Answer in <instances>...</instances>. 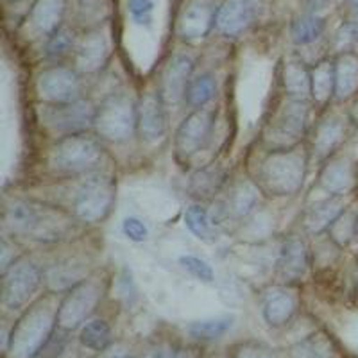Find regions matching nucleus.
Listing matches in <instances>:
<instances>
[{
    "mask_svg": "<svg viewBox=\"0 0 358 358\" xmlns=\"http://www.w3.org/2000/svg\"><path fill=\"white\" fill-rule=\"evenodd\" d=\"M73 4V13H76V18L81 25H88V27H94V25L102 24V20L108 17L110 13V4L108 0H72Z\"/></svg>",
    "mask_w": 358,
    "mask_h": 358,
    "instance_id": "c9c22d12",
    "label": "nucleus"
},
{
    "mask_svg": "<svg viewBox=\"0 0 358 358\" xmlns=\"http://www.w3.org/2000/svg\"><path fill=\"white\" fill-rule=\"evenodd\" d=\"M73 45H76L73 31H70L69 27L57 29L56 33L47 41V57H50V59H62L73 49Z\"/></svg>",
    "mask_w": 358,
    "mask_h": 358,
    "instance_id": "4c0bfd02",
    "label": "nucleus"
},
{
    "mask_svg": "<svg viewBox=\"0 0 358 358\" xmlns=\"http://www.w3.org/2000/svg\"><path fill=\"white\" fill-rule=\"evenodd\" d=\"M297 310V296L294 290L287 287H276L268 290L264 299V319L268 326L281 328L292 321L294 313Z\"/></svg>",
    "mask_w": 358,
    "mask_h": 358,
    "instance_id": "4be33fe9",
    "label": "nucleus"
},
{
    "mask_svg": "<svg viewBox=\"0 0 358 358\" xmlns=\"http://www.w3.org/2000/svg\"><path fill=\"white\" fill-rule=\"evenodd\" d=\"M43 271L34 262L22 257L2 273V305L11 312L22 310L43 283Z\"/></svg>",
    "mask_w": 358,
    "mask_h": 358,
    "instance_id": "9d476101",
    "label": "nucleus"
},
{
    "mask_svg": "<svg viewBox=\"0 0 358 358\" xmlns=\"http://www.w3.org/2000/svg\"><path fill=\"white\" fill-rule=\"evenodd\" d=\"M257 11V0H226L217 9L215 25L224 36H236L252 24Z\"/></svg>",
    "mask_w": 358,
    "mask_h": 358,
    "instance_id": "f3484780",
    "label": "nucleus"
},
{
    "mask_svg": "<svg viewBox=\"0 0 358 358\" xmlns=\"http://www.w3.org/2000/svg\"><path fill=\"white\" fill-rule=\"evenodd\" d=\"M326 29V20L319 15H305L294 20L290 34H292L294 43L308 45L322 36Z\"/></svg>",
    "mask_w": 358,
    "mask_h": 358,
    "instance_id": "f704fd0d",
    "label": "nucleus"
},
{
    "mask_svg": "<svg viewBox=\"0 0 358 358\" xmlns=\"http://www.w3.org/2000/svg\"><path fill=\"white\" fill-rule=\"evenodd\" d=\"M350 134V120L342 115H328L315 126L312 136V155L319 159H330Z\"/></svg>",
    "mask_w": 358,
    "mask_h": 358,
    "instance_id": "2eb2a0df",
    "label": "nucleus"
},
{
    "mask_svg": "<svg viewBox=\"0 0 358 358\" xmlns=\"http://www.w3.org/2000/svg\"><path fill=\"white\" fill-rule=\"evenodd\" d=\"M308 158L297 147L268 151L258 165V185L271 196H294L301 190Z\"/></svg>",
    "mask_w": 358,
    "mask_h": 358,
    "instance_id": "7ed1b4c3",
    "label": "nucleus"
},
{
    "mask_svg": "<svg viewBox=\"0 0 358 358\" xmlns=\"http://www.w3.org/2000/svg\"><path fill=\"white\" fill-rule=\"evenodd\" d=\"M217 11L210 0H188L178 20V34L185 41L203 40L215 25Z\"/></svg>",
    "mask_w": 358,
    "mask_h": 358,
    "instance_id": "ddd939ff",
    "label": "nucleus"
},
{
    "mask_svg": "<svg viewBox=\"0 0 358 358\" xmlns=\"http://www.w3.org/2000/svg\"><path fill=\"white\" fill-rule=\"evenodd\" d=\"M258 203V187L252 181L242 179L229 190L224 201V215L231 219H245Z\"/></svg>",
    "mask_w": 358,
    "mask_h": 358,
    "instance_id": "a878e982",
    "label": "nucleus"
},
{
    "mask_svg": "<svg viewBox=\"0 0 358 358\" xmlns=\"http://www.w3.org/2000/svg\"><path fill=\"white\" fill-rule=\"evenodd\" d=\"M124 358H138V357H131V355H127V357H124Z\"/></svg>",
    "mask_w": 358,
    "mask_h": 358,
    "instance_id": "8fccbe9b",
    "label": "nucleus"
},
{
    "mask_svg": "<svg viewBox=\"0 0 358 358\" xmlns=\"http://www.w3.org/2000/svg\"><path fill=\"white\" fill-rule=\"evenodd\" d=\"M233 324H235V317L229 313H224V315H217V317L199 319V321L190 322L187 326V331L192 338L199 342H213L228 334Z\"/></svg>",
    "mask_w": 358,
    "mask_h": 358,
    "instance_id": "c756f323",
    "label": "nucleus"
},
{
    "mask_svg": "<svg viewBox=\"0 0 358 358\" xmlns=\"http://www.w3.org/2000/svg\"><path fill=\"white\" fill-rule=\"evenodd\" d=\"M281 81L285 86V92L292 99L312 97V81H310V69L297 57L287 59L281 72Z\"/></svg>",
    "mask_w": 358,
    "mask_h": 358,
    "instance_id": "cd10ccee",
    "label": "nucleus"
},
{
    "mask_svg": "<svg viewBox=\"0 0 358 358\" xmlns=\"http://www.w3.org/2000/svg\"><path fill=\"white\" fill-rule=\"evenodd\" d=\"M192 72H194V59L190 56L179 54L169 62L162 73V85H159V95L167 106H176L185 101L188 85L192 81Z\"/></svg>",
    "mask_w": 358,
    "mask_h": 358,
    "instance_id": "4468645a",
    "label": "nucleus"
},
{
    "mask_svg": "<svg viewBox=\"0 0 358 358\" xmlns=\"http://www.w3.org/2000/svg\"><path fill=\"white\" fill-rule=\"evenodd\" d=\"M94 131L101 140L126 142L138 131V108L126 94H113L97 106Z\"/></svg>",
    "mask_w": 358,
    "mask_h": 358,
    "instance_id": "423d86ee",
    "label": "nucleus"
},
{
    "mask_svg": "<svg viewBox=\"0 0 358 358\" xmlns=\"http://www.w3.org/2000/svg\"><path fill=\"white\" fill-rule=\"evenodd\" d=\"M358 90V56L355 52L335 57V99L346 101Z\"/></svg>",
    "mask_w": 358,
    "mask_h": 358,
    "instance_id": "bb28decb",
    "label": "nucleus"
},
{
    "mask_svg": "<svg viewBox=\"0 0 358 358\" xmlns=\"http://www.w3.org/2000/svg\"><path fill=\"white\" fill-rule=\"evenodd\" d=\"M118 292L127 305H131L136 299V289H134L133 278H131V273L127 268H124L120 278H118Z\"/></svg>",
    "mask_w": 358,
    "mask_h": 358,
    "instance_id": "37998d69",
    "label": "nucleus"
},
{
    "mask_svg": "<svg viewBox=\"0 0 358 358\" xmlns=\"http://www.w3.org/2000/svg\"><path fill=\"white\" fill-rule=\"evenodd\" d=\"M95 113L97 106H94V102L88 99H79L65 104L43 102L38 110L40 122L43 124L45 129L56 134L57 138L94 129Z\"/></svg>",
    "mask_w": 358,
    "mask_h": 358,
    "instance_id": "6e6552de",
    "label": "nucleus"
},
{
    "mask_svg": "<svg viewBox=\"0 0 358 358\" xmlns=\"http://www.w3.org/2000/svg\"><path fill=\"white\" fill-rule=\"evenodd\" d=\"M4 222L13 235L43 244H56L76 233L79 219L59 206L34 199H17L6 208Z\"/></svg>",
    "mask_w": 358,
    "mask_h": 358,
    "instance_id": "f257e3e1",
    "label": "nucleus"
},
{
    "mask_svg": "<svg viewBox=\"0 0 358 358\" xmlns=\"http://www.w3.org/2000/svg\"><path fill=\"white\" fill-rule=\"evenodd\" d=\"M185 224L192 231V235L199 238L201 242H204V244H213L217 241V226L208 215L206 208H203L201 204H194V206L187 208Z\"/></svg>",
    "mask_w": 358,
    "mask_h": 358,
    "instance_id": "7c9ffc66",
    "label": "nucleus"
},
{
    "mask_svg": "<svg viewBox=\"0 0 358 358\" xmlns=\"http://www.w3.org/2000/svg\"><path fill=\"white\" fill-rule=\"evenodd\" d=\"M110 59V47L104 34L90 31L76 47V70L81 73H97Z\"/></svg>",
    "mask_w": 358,
    "mask_h": 358,
    "instance_id": "6ab92c4d",
    "label": "nucleus"
},
{
    "mask_svg": "<svg viewBox=\"0 0 358 358\" xmlns=\"http://www.w3.org/2000/svg\"><path fill=\"white\" fill-rule=\"evenodd\" d=\"M88 276V265L79 258H66L63 262H57L43 273L45 283H47L50 292H63V290L69 292L72 287L79 285Z\"/></svg>",
    "mask_w": 358,
    "mask_h": 358,
    "instance_id": "412c9836",
    "label": "nucleus"
},
{
    "mask_svg": "<svg viewBox=\"0 0 358 358\" xmlns=\"http://www.w3.org/2000/svg\"><path fill=\"white\" fill-rule=\"evenodd\" d=\"M213 124H215V111L206 108L194 110L188 117H185L176 131V158L179 162H188L194 158L212 136Z\"/></svg>",
    "mask_w": 358,
    "mask_h": 358,
    "instance_id": "9b49d317",
    "label": "nucleus"
},
{
    "mask_svg": "<svg viewBox=\"0 0 358 358\" xmlns=\"http://www.w3.org/2000/svg\"><path fill=\"white\" fill-rule=\"evenodd\" d=\"M346 4H348V8L355 13V15H358V0H346Z\"/></svg>",
    "mask_w": 358,
    "mask_h": 358,
    "instance_id": "de8ad7c7",
    "label": "nucleus"
},
{
    "mask_svg": "<svg viewBox=\"0 0 358 358\" xmlns=\"http://www.w3.org/2000/svg\"><path fill=\"white\" fill-rule=\"evenodd\" d=\"M310 102L289 97L268 120L264 131V143L271 151L294 149L306 134Z\"/></svg>",
    "mask_w": 358,
    "mask_h": 358,
    "instance_id": "39448f33",
    "label": "nucleus"
},
{
    "mask_svg": "<svg viewBox=\"0 0 358 358\" xmlns=\"http://www.w3.org/2000/svg\"><path fill=\"white\" fill-rule=\"evenodd\" d=\"M104 158V149L88 133L70 134L57 138L50 147L49 167L57 176L94 174Z\"/></svg>",
    "mask_w": 358,
    "mask_h": 358,
    "instance_id": "20e7f679",
    "label": "nucleus"
},
{
    "mask_svg": "<svg viewBox=\"0 0 358 358\" xmlns=\"http://www.w3.org/2000/svg\"><path fill=\"white\" fill-rule=\"evenodd\" d=\"M226 178H228L226 169L219 163H212V165H206V167L199 169V171L192 174L188 192H190L194 199H213L226 183Z\"/></svg>",
    "mask_w": 358,
    "mask_h": 358,
    "instance_id": "393cba45",
    "label": "nucleus"
},
{
    "mask_svg": "<svg viewBox=\"0 0 358 358\" xmlns=\"http://www.w3.org/2000/svg\"><path fill=\"white\" fill-rule=\"evenodd\" d=\"M38 94L43 102L49 104H65V102L79 101L83 92L81 79L78 70L66 66H50L38 76Z\"/></svg>",
    "mask_w": 358,
    "mask_h": 358,
    "instance_id": "f8f14e48",
    "label": "nucleus"
},
{
    "mask_svg": "<svg viewBox=\"0 0 358 358\" xmlns=\"http://www.w3.org/2000/svg\"><path fill=\"white\" fill-rule=\"evenodd\" d=\"M104 296V280L90 274L79 285L72 287L57 308V328L62 331H73L86 324L92 313L97 310Z\"/></svg>",
    "mask_w": 358,
    "mask_h": 358,
    "instance_id": "0eeeda50",
    "label": "nucleus"
},
{
    "mask_svg": "<svg viewBox=\"0 0 358 358\" xmlns=\"http://www.w3.org/2000/svg\"><path fill=\"white\" fill-rule=\"evenodd\" d=\"M357 215L358 212L353 210H344L341 215L335 219L328 229V236L337 248H346L355 241V229H357Z\"/></svg>",
    "mask_w": 358,
    "mask_h": 358,
    "instance_id": "e433bc0d",
    "label": "nucleus"
},
{
    "mask_svg": "<svg viewBox=\"0 0 358 358\" xmlns=\"http://www.w3.org/2000/svg\"><path fill=\"white\" fill-rule=\"evenodd\" d=\"M111 328L104 319H92L81 328L79 342L86 350H92L95 353H104L111 346Z\"/></svg>",
    "mask_w": 358,
    "mask_h": 358,
    "instance_id": "2f4dec72",
    "label": "nucleus"
},
{
    "mask_svg": "<svg viewBox=\"0 0 358 358\" xmlns=\"http://www.w3.org/2000/svg\"><path fill=\"white\" fill-rule=\"evenodd\" d=\"M335 348L326 334H313L305 337L290 350L292 358H334Z\"/></svg>",
    "mask_w": 358,
    "mask_h": 358,
    "instance_id": "473e14b6",
    "label": "nucleus"
},
{
    "mask_svg": "<svg viewBox=\"0 0 358 358\" xmlns=\"http://www.w3.org/2000/svg\"><path fill=\"white\" fill-rule=\"evenodd\" d=\"M312 99L315 104L324 106L335 97V59H322L310 69Z\"/></svg>",
    "mask_w": 358,
    "mask_h": 358,
    "instance_id": "c85d7f7f",
    "label": "nucleus"
},
{
    "mask_svg": "<svg viewBox=\"0 0 358 358\" xmlns=\"http://www.w3.org/2000/svg\"><path fill=\"white\" fill-rule=\"evenodd\" d=\"M13 249H15V245L4 236V238H2V245H0V252H2V262H0V264H2V273H6L15 262H18L22 258L17 257V255H11Z\"/></svg>",
    "mask_w": 358,
    "mask_h": 358,
    "instance_id": "c03bdc74",
    "label": "nucleus"
},
{
    "mask_svg": "<svg viewBox=\"0 0 358 358\" xmlns=\"http://www.w3.org/2000/svg\"><path fill=\"white\" fill-rule=\"evenodd\" d=\"M57 308L59 305L47 297L25 310L9 331L4 357L36 358L54 337V330L57 328Z\"/></svg>",
    "mask_w": 358,
    "mask_h": 358,
    "instance_id": "f03ea898",
    "label": "nucleus"
},
{
    "mask_svg": "<svg viewBox=\"0 0 358 358\" xmlns=\"http://www.w3.org/2000/svg\"><path fill=\"white\" fill-rule=\"evenodd\" d=\"M65 6V0H36L29 13V22L40 36L50 38L62 29Z\"/></svg>",
    "mask_w": 358,
    "mask_h": 358,
    "instance_id": "b1692460",
    "label": "nucleus"
},
{
    "mask_svg": "<svg viewBox=\"0 0 358 358\" xmlns=\"http://www.w3.org/2000/svg\"><path fill=\"white\" fill-rule=\"evenodd\" d=\"M233 358H280L278 357L276 350L271 348L265 342L258 341H245L241 342L235 348Z\"/></svg>",
    "mask_w": 358,
    "mask_h": 358,
    "instance_id": "ea45409f",
    "label": "nucleus"
},
{
    "mask_svg": "<svg viewBox=\"0 0 358 358\" xmlns=\"http://www.w3.org/2000/svg\"><path fill=\"white\" fill-rule=\"evenodd\" d=\"M217 94V81L212 73H201L188 85L185 102L194 110L204 108Z\"/></svg>",
    "mask_w": 358,
    "mask_h": 358,
    "instance_id": "72a5a7b5",
    "label": "nucleus"
},
{
    "mask_svg": "<svg viewBox=\"0 0 358 358\" xmlns=\"http://www.w3.org/2000/svg\"><path fill=\"white\" fill-rule=\"evenodd\" d=\"M171 358H199V357H197L196 350H192V348H183V350L174 351Z\"/></svg>",
    "mask_w": 358,
    "mask_h": 358,
    "instance_id": "a18cd8bd",
    "label": "nucleus"
},
{
    "mask_svg": "<svg viewBox=\"0 0 358 358\" xmlns=\"http://www.w3.org/2000/svg\"><path fill=\"white\" fill-rule=\"evenodd\" d=\"M138 133L145 142H158L167 131V104L159 92L145 94L138 102Z\"/></svg>",
    "mask_w": 358,
    "mask_h": 358,
    "instance_id": "dca6fc26",
    "label": "nucleus"
},
{
    "mask_svg": "<svg viewBox=\"0 0 358 358\" xmlns=\"http://www.w3.org/2000/svg\"><path fill=\"white\" fill-rule=\"evenodd\" d=\"M126 357V355H122L120 353V351H104V353H102V357L101 358H124Z\"/></svg>",
    "mask_w": 358,
    "mask_h": 358,
    "instance_id": "49530a36",
    "label": "nucleus"
},
{
    "mask_svg": "<svg viewBox=\"0 0 358 358\" xmlns=\"http://www.w3.org/2000/svg\"><path fill=\"white\" fill-rule=\"evenodd\" d=\"M179 265H181L190 276L203 281V283H212V281L215 280V273H213L212 265L208 264L206 260H203V258L194 257V255H185V257L179 258Z\"/></svg>",
    "mask_w": 358,
    "mask_h": 358,
    "instance_id": "58836bf2",
    "label": "nucleus"
},
{
    "mask_svg": "<svg viewBox=\"0 0 358 358\" xmlns=\"http://www.w3.org/2000/svg\"><path fill=\"white\" fill-rule=\"evenodd\" d=\"M127 8L138 25H151L155 2L152 0H127Z\"/></svg>",
    "mask_w": 358,
    "mask_h": 358,
    "instance_id": "a19ab883",
    "label": "nucleus"
},
{
    "mask_svg": "<svg viewBox=\"0 0 358 358\" xmlns=\"http://www.w3.org/2000/svg\"><path fill=\"white\" fill-rule=\"evenodd\" d=\"M346 210L342 196H330L328 199L317 201L306 208L303 226L310 235H321L328 231L338 215Z\"/></svg>",
    "mask_w": 358,
    "mask_h": 358,
    "instance_id": "5701e85b",
    "label": "nucleus"
},
{
    "mask_svg": "<svg viewBox=\"0 0 358 358\" xmlns=\"http://www.w3.org/2000/svg\"><path fill=\"white\" fill-rule=\"evenodd\" d=\"M122 231L124 235L133 242H145L149 238V229L145 224L136 217H127L122 222Z\"/></svg>",
    "mask_w": 358,
    "mask_h": 358,
    "instance_id": "79ce46f5",
    "label": "nucleus"
},
{
    "mask_svg": "<svg viewBox=\"0 0 358 358\" xmlns=\"http://www.w3.org/2000/svg\"><path fill=\"white\" fill-rule=\"evenodd\" d=\"M358 169L348 158H330L319 174V185L330 196H346L357 187Z\"/></svg>",
    "mask_w": 358,
    "mask_h": 358,
    "instance_id": "a211bd4d",
    "label": "nucleus"
},
{
    "mask_svg": "<svg viewBox=\"0 0 358 358\" xmlns=\"http://www.w3.org/2000/svg\"><path fill=\"white\" fill-rule=\"evenodd\" d=\"M308 268V249L299 236H289L278 257V278L285 283L301 280Z\"/></svg>",
    "mask_w": 358,
    "mask_h": 358,
    "instance_id": "aec40b11",
    "label": "nucleus"
},
{
    "mask_svg": "<svg viewBox=\"0 0 358 358\" xmlns=\"http://www.w3.org/2000/svg\"><path fill=\"white\" fill-rule=\"evenodd\" d=\"M353 242H358V215H357V229H355V241Z\"/></svg>",
    "mask_w": 358,
    "mask_h": 358,
    "instance_id": "09e8293b",
    "label": "nucleus"
},
{
    "mask_svg": "<svg viewBox=\"0 0 358 358\" xmlns=\"http://www.w3.org/2000/svg\"><path fill=\"white\" fill-rule=\"evenodd\" d=\"M115 197V181L110 176L101 172L88 174L73 199V215L85 224L102 222L113 210Z\"/></svg>",
    "mask_w": 358,
    "mask_h": 358,
    "instance_id": "1a4fd4ad",
    "label": "nucleus"
}]
</instances>
